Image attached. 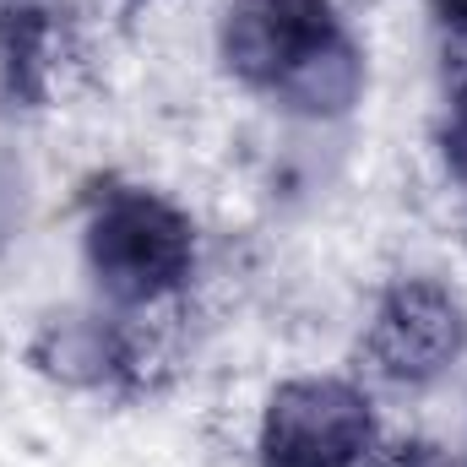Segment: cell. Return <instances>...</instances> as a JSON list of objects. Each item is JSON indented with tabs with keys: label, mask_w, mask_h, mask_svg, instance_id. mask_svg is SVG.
Instances as JSON below:
<instances>
[{
	"label": "cell",
	"mask_w": 467,
	"mask_h": 467,
	"mask_svg": "<svg viewBox=\"0 0 467 467\" xmlns=\"http://www.w3.org/2000/svg\"><path fill=\"white\" fill-rule=\"evenodd\" d=\"M88 266L115 305H152L196 266V229L152 191H109L88 218Z\"/></svg>",
	"instance_id": "7a4b0ae2"
},
{
	"label": "cell",
	"mask_w": 467,
	"mask_h": 467,
	"mask_svg": "<svg viewBox=\"0 0 467 467\" xmlns=\"http://www.w3.org/2000/svg\"><path fill=\"white\" fill-rule=\"evenodd\" d=\"M441 147H446V169L467 185V82L451 93V115H446V130H441Z\"/></svg>",
	"instance_id": "5b68a950"
},
{
	"label": "cell",
	"mask_w": 467,
	"mask_h": 467,
	"mask_svg": "<svg viewBox=\"0 0 467 467\" xmlns=\"http://www.w3.org/2000/svg\"><path fill=\"white\" fill-rule=\"evenodd\" d=\"M369 446V397L337 375H299L261 413V467H358Z\"/></svg>",
	"instance_id": "3957f363"
},
{
	"label": "cell",
	"mask_w": 467,
	"mask_h": 467,
	"mask_svg": "<svg viewBox=\"0 0 467 467\" xmlns=\"http://www.w3.org/2000/svg\"><path fill=\"white\" fill-rule=\"evenodd\" d=\"M462 348H467L462 305L430 277L397 283L375 305V321L364 332L369 369L391 386H430L435 375H446L462 358Z\"/></svg>",
	"instance_id": "277c9868"
},
{
	"label": "cell",
	"mask_w": 467,
	"mask_h": 467,
	"mask_svg": "<svg viewBox=\"0 0 467 467\" xmlns=\"http://www.w3.org/2000/svg\"><path fill=\"white\" fill-rule=\"evenodd\" d=\"M218 49L244 88L294 115L337 119L364 93V60L332 0H229Z\"/></svg>",
	"instance_id": "6da1fadb"
},
{
	"label": "cell",
	"mask_w": 467,
	"mask_h": 467,
	"mask_svg": "<svg viewBox=\"0 0 467 467\" xmlns=\"http://www.w3.org/2000/svg\"><path fill=\"white\" fill-rule=\"evenodd\" d=\"M430 5H435L451 27H467V0H430Z\"/></svg>",
	"instance_id": "8992f818"
}]
</instances>
